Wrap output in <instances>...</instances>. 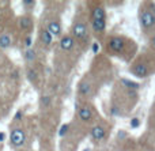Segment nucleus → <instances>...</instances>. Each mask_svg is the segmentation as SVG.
<instances>
[{
  "instance_id": "nucleus-1",
  "label": "nucleus",
  "mask_w": 155,
  "mask_h": 151,
  "mask_svg": "<svg viewBox=\"0 0 155 151\" xmlns=\"http://www.w3.org/2000/svg\"><path fill=\"white\" fill-rule=\"evenodd\" d=\"M91 26L95 34H102L106 27V12L102 5H95L91 10Z\"/></svg>"
},
{
  "instance_id": "nucleus-2",
  "label": "nucleus",
  "mask_w": 155,
  "mask_h": 151,
  "mask_svg": "<svg viewBox=\"0 0 155 151\" xmlns=\"http://www.w3.org/2000/svg\"><path fill=\"white\" fill-rule=\"evenodd\" d=\"M140 25H142V27L146 30V31L154 26L155 25V14L153 11L147 8V10H144L142 14H140Z\"/></svg>"
},
{
  "instance_id": "nucleus-3",
  "label": "nucleus",
  "mask_w": 155,
  "mask_h": 151,
  "mask_svg": "<svg viewBox=\"0 0 155 151\" xmlns=\"http://www.w3.org/2000/svg\"><path fill=\"white\" fill-rule=\"evenodd\" d=\"M10 142L14 147H21V146H23L25 142H26V135H25V132L21 128H15V130L11 131Z\"/></svg>"
},
{
  "instance_id": "nucleus-4",
  "label": "nucleus",
  "mask_w": 155,
  "mask_h": 151,
  "mask_svg": "<svg viewBox=\"0 0 155 151\" xmlns=\"http://www.w3.org/2000/svg\"><path fill=\"white\" fill-rule=\"evenodd\" d=\"M72 34L75 35L78 40H87L88 37V30H87V26H86L83 22H78V23L74 25L72 27Z\"/></svg>"
},
{
  "instance_id": "nucleus-5",
  "label": "nucleus",
  "mask_w": 155,
  "mask_h": 151,
  "mask_svg": "<svg viewBox=\"0 0 155 151\" xmlns=\"http://www.w3.org/2000/svg\"><path fill=\"white\" fill-rule=\"evenodd\" d=\"M125 46V40L123 37H112L109 40V48L113 52H121Z\"/></svg>"
},
{
  "instance_id": "nucleus-6",
  "label": "nucleus",
  "mask_w": 155,
  "mask_h": 151,
  "mask_svg": "<svg viewBox=\"0 0 155 151\" xmlns=\"http://www.w3.org/2000/svg\"><path fill=\"white\" fill-rule=\"evenodd\" d=\"M131 72H132V75H135L136 78H146V76L148 75V68L146 67L143 63H139V64L134 65V67L131 68Z\"/></svg>"
},
{
  "instance_id": "nucleus-7",
  "label": "nucleus",
  "mask_w": 155,
  "mask_h": 151,
  "mask_svg": "<svg viewBox=\"0 0 155 151\" xmlns=\"http://www.w3.org/2000/svg\"><path fill=\"white\" fill-rule=\"evenodd\" d=\"M78 117H79L82 121L87 123L93 119V112H91V109L87 108V106H82V108L78 109Z\"/></svg>"
},
{
  "instance_id": "nucleus-8",
  "label": "nucleus",
  "mask_w": 155,
  "mask_h": 151,
  "mask_svg": "<svg viewBox=\"0 0 155 151\" xmlns=\"http://www.w3.org/2000/svg\"><path fill=\"white\" fill-rule=\"evenodd\" d=\"M75 45V41L71 35H64V37L60 40V46H61L63 51H71Z\"/></svg>"
},
{
  "instance_id": "nucleus-9",
  "label": "nucleus",
  "mask_w": 155,
  "mask_h": 151,
  "mask_svg": "<svg viewBox=\"0 0 155 151\" xmlns=\"http://www.w3.org/2000/svg\"><path fill=\"white\" fill-rule=\"evenodd\" d=\"M46 30L52 35H60V33H61V25L57 21H51L48 23V26H46Z\"/></svg>"
},
{
  "instance_id": "nucleus-10",
  "label": "nucleus",
  "mask_w": 155,
  "mask_h": 151,
  "mask_svg": "<svg viewBox=\"0 0 155 151\" xmlns=\"http://www.w3.org/2000/svg\"><path fill=\"white\" fill-rule=\"evenodd\" d=\"M91 138L95 139V140H102L105 138V130L101 125H95L91 130Z\"/></svg>"
},
{
  "instance_id": "nucleus-11",
  "label": "nucleus",
  "mask_w": 155,
  "mask_h": 151,
  "mask_svg": "<svg viewBox=\"0 0 155 151\" xmlns=\"http://www.w3.org/2000/svg\"><path fill=\"white\" fill-rule=\"evenodd\" d=\"M40 38H41V41H42L44 45H51L52 41H53V35H52L46 29H42V30H41Z\"/></svg>"
},
{
  "instance_id": "nucleus-12",
  "label": "nucleus",
  "mask_w": 155,
  "mask_h": 151,
  "mask_svg": "<svg viewBox=\"0 0 155 151\" xmlns=\"http://www.w3.org/2000/svg\"><path fill=\"white\" fill-rule=\"evenodd\" d=\"M19 26L22 30H30L33 27V21L30 16H21L19 18Z\"/></svg>"
},
{
  "instance_id": "nucleus-13",
  "label": "nucleus",
  "mask_w": 155,
  "mask_h": 151,
  "mask_svg": "<svg viewBox=\"0 0 155 151\" xmlns=\"http://www.w3.org/2000/svg\"><path fill=\"white\" fill-rule=\"evenodd\" d=\"M11 46V37L8 34H3L0 35V48L2 49H7Z\"/></svg>"
},
{
  "instance_id": "nucleus-14",
  "label": "nucleus",
  "mask_w": 155,
  "mask_h": 151,
  "mask_svg": "<svg viewBox=\"0 0 155 151\" xmlns=\"http://www.w3.org/2000/svg\"><path fill=\"white\" fill-rule=\"evenodd\" d=\"M79 94H82V95H87L88 93H90V84L88 83H86V82H80V84H79Z\"/></svg>"
},
{
  "instance_id": "nucleus-15",
  "label": "nucleus",
  "mask_w": 155,
  "mask_h": 151,
  "mask_svg": "<svg viewBox=\"0 0 155 151\" xmlns=\"http://www.w3.org/2000/svg\"><path fill=\"white\" fill-rule=\"evenodd\" d=\"M25 59H26L27 63H31L35 60V52L33 51V49H27L26 52H25Z\"/></svg>"
},
{
  "instance_id": "nucleus-16",
  "label": "nucleus",
  "mask_w": 155,
  "mask_h": 151,
  "mask_svg": "<svg viewBox=\"0 0 155 151\" xmlns=\"http://www.w3.org/2000/svg\"><path fill=\"white\" fill-rule=\"evenodd\" d=\"M26 76H27V79H29L30 82H35V80H37V72H35L33 68H29V70L26 71Z\"/></svg>"
},
{
  "instance_id": "nucleus-17",
  "label": "nucleus",
  "mask_w": 155,
  "mask_h": 151,
  "mask_svg": "<svg viewBox=\"0 0 155 151\" xmlns=\"http://www.w3.org/2000/svg\"><path fill=\"white\" fill-rule=\"evenodd\" d=\"M123 84L125 87H129V89H134V90H137L139 89V84L137 83H135V82H131V80H128V79H123Z\"/></svg>"
},
{
  "instance_id": "nucleus-18",
  "label": "nucleus",
  "mask_w": 155,
  "mask_h": 151,
  "mask_svg": "<svg viewBox=\"0 0 155 151\" xmlns=\"http://www.w3.org/2000/svg\"><path fill=\"white\" fill-rule=\"evenodd\" d=\"M41 103H42V106H49V103H51V97H49V95H44V97L41 98Z\"/></svg>"
},
{
  "instance_id": "nucleus-19",
  "label": "nucleus",
  "mask_w": 155,
  "mask_h": 151,
  "mask_svg": "<svg viewBox=\"0 0 155 151\" xmlns=\"http://www.w3.org/2000/svg\"><path fill=\"white\" fill-rule=\"evenodd\" d=\"M22 4H23L25 7H33V5L35 4V2H34V0H23V2H22Z\"/></svg>"
},
{
  "instance_id": "nucleus-20",
  "label": "nucleus",
  "mask_w": 155,
  "mask_h": 151,
  "mask_svg": "<svg viewBox=\"0 0 155 151\" xmlns=\"http://www.w3.org/2000/svg\"><path fill=\"white\" fill-rule=\"evenodd\" d=\"M139 124H140V121H139V119H136V117L131 120V127H132V128L139 127Z\"/></svg>"
},
{
  "instance_id": "nucleus-21",
  "label": "nucleus",
  "mask_w": 155,
  "mask_h": 151,
  "mask_svg": "<svg viewBox=\"0 0 155 151\" xmlns=\"http://www.w3.org/2000/svg\"><path fill=\"white\" fill-rule=\"evenodd\" d=\"M67 131H68V124H64V125H63V127H61V130H60L59 135H60V136H64Z\"/></svg>"
},
{
  "instance_id": "nucleus-22",
  "label": "nucleus",
  "mask_w": 155,
  "mask_h": 151,
  "mask_svg": "<svg viewBox=\"0 0 155 151\" xmlns=\"http://www.w3.org/2000/svg\"><path fill=\"white\" fill-rule=\"evenodd\" d=\"M25 45L27 46V49H30V46H31V37H26V40H25Z\"/></svg>"
},
{
  "instance_id": "nucleus-23",
  "label": "nucleus",
  "mask_w": 155,
  "mask_h": 151,
  "mask_svg": "<svg viewBox=\"0 0 155 151\" xmlns=\"http://www.w3.org/2000/svg\"><path fill=\"white\" fill-rule=\"evenodd\" d=\"M21 119H22V112L18 110L16 112V114H15V120H21Z\"/></svg>"
},
{
  "instance_id": "nucleus-24",
  "label": "nucleus",
  "mask_w": 155,
  "mask_h": 151,
  "mask_svg": "<svg viewBox=\"0 0 155 151\" xmlns=\"http://www.w3.org/2000/svg\"><path fill=\"white\" fill-rule=\"evenodd\" d=\"M4 139H5V133L0 132V142H4Z\"/></svg>"
},
{
  "instance_id": "nucleus-25",
  "label": "nucleus",
  "mask_w": 155,
  "mask_h": 151,
  "mask_svg": "<svg viewBox=\"0 0 155 151\" xmlns=\"http://www.w3.org/2000/svg\"><path fill=\"white\" fill-rule=\"evenodd\" d=\"M93 51L95 52V53L98 52V45H97V44H94V45H93Z\"/></svg>"
},
{
  "instance_id": "nucleus-26",
  "label": "nucleus",
  "mask_w": 155,
  "mask_h": 151,
  "mask_svg": "<svg viewBox=\"0 0 155 151\" xmlns=\"http://www.w3.org/2000/svg\"><path fill=\"white\" fill-rule=\"evenodd\" d=\"M151 44H153V46H154V48H155V35H154V37H153V38H151Z\"/></svg>"
}]
</instances>
